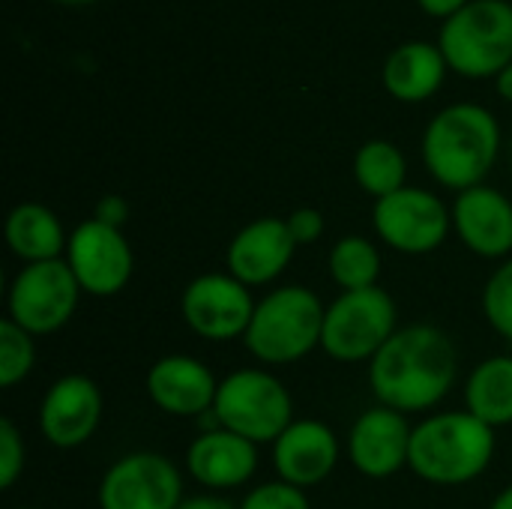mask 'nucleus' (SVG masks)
Segmentation results:
<instances>
[{"label":"nucleus","instance_id":"f257e3e1","mask_svg":"<svg viewBox=\"0 0 512 509\" xmlns=\"http://www.w3.org/2000/svg\"><path fill=\"white\" fill-rule=\"evenodd\" d=\"M459 354L453 339L432 324H411L369 360V387L378 405L399 414L435 408L456 384Z\"/></svg>","mask_w":512,"mask_h":509},{"label":"nucleus","instance_id":"f03ea898","mask_svg":"<svg viewBox=\"0 0 512 509\" xmlns=\"http://www.w3.org/2000/svg\"><path fill=\"white\" fill-rule=\"evenodd\" d=\"M423 162L429 174L456 192L474 189L495 168L501 153L498 117L477 102L441 108L423 132Z\"/></svg>","mask_w":512,"mask_h":509},{"label":"nucleus","instance_id":"7ed1b4c3","mask_svg":"<svg viewBox=\"0 0 512 509\" xmlns=\"http://www.w3.org/2000/svg\"><path fill=\"white\" fill-rule=\"evenodd\" d=\"M495 429L468 411H447L414 426L408 468L432 486H465L495 456Z\"/></svg>","mask_w":512,"mask_h":509},{"label":"nucleus","instance_id":"20e7f679","mask_svg":"<svg viewBox=\"0 0 512 509\" xmlns=\"http://www.w3.org/2000/svg\"><path fill=\"white\" fill-rule=\"evenodd\" d=\"M324 306L303 285H285L270 291L249 321L243 336L249 354L270 366H288L303 360L321 345Z\"/></svg>","mask_w":512,"mask_h":509},{"label":"nucleus","instance_id":"39448f33","mask_svg":"<svg viewBox=\"0 0 512 509\" xmlns=\"http://www.w3.org/2000/svg\"><path fill=\"white\" fill-rule=\"evenodd\" d=\"M438 48L465 78H495L512 63V3L471 0L441 21Z\"/></svg>","mask_w":512,"mask_h":509},{"label":"nucleus","instance_id":"423d86ee","mask_svg":"<svg viewBox=\"0 0 512 509\" xmlns=\"http://www.w3.org/2000/svg\"><path fill=\"white\" fill-rule=\"evenodd\" d=\"M210 414L219 429H228L252 444H276L294 423V402L276 375L264 369H237L219 381Z\"/></svg>","mask_w":512,"mask_h":509},{"label":"nucleus","instance_id":"0eeeda50","mask_svg":"<svg viewBox=\"0 0 512 509\" xmlns=\"http://www.w3.org/2000/svg\"><path fill=\"white\" fill-rule=\"evenodd\" d=\"M396 315V303L381 285L342 291L324 312L321 348L339 363L372 360L399 330Z\"/></svg>","mask_w":512,"mask_h":509},{"label":"nucleus","instance_id":"6e6552de","mask_svg":"<svg viewBox=\"0 0 512 509\" xmlns=\"http://www.w3.org/2000/svg\"><path fill=\"white\" fill-rule=\"evenodd\" d=\"M81 285L66 261H39L24 264L9 285L6 309L9 321H15L30 336H48L66 327L78 309Z\"/></svg>","mask_w":512,"mask_h":509},{"label":"nucleus","instance_id":"1a4fd4ad","mask_svg":"<svg viewBox=\"0 0 512 509\" xmlns=\"http://www.w3.org/2000/svg\"><path fill=\"white\" fill-rule=\"evenodd\" d=\"M372 225L390 249L402 255H429L447 240L453 210L429 189L405 186L375 201Z\"/></svg>","mask_w":512,"mask_h":509},{"label":"nucleus","instance_id":"9d476101","mask_svg":"<svg viewBox=\"0 0 512 509\" xmlns=\"http://www.w3.org/2000/svg\"><path fill=\"white\" fill-rule=\"evenodd\" d=\"M255 300L243 282L231 273H204L192 279L180 297V315L186 327L207 342L243 339L255 315Z\"/></svg>","mask_w":512,"mask_h":509},{"label":"nucleus","instance_id":"9b49d317","mask_svg":"<svg viewBox=\"0 0 512 509\" xmlns=\"http://www.w3.org/2000/svg\"><path fill=\"white\" fill-rule=\"evenodd\" d=\"M66 264L72 267L84 294L114 297L129 285L135 255L120 228H111L99 219H84L69 234Z\"/></svg>","mask_w":512,"mask_h":509},{"label":"nucleus","instance_id":"f8f14e48","mask_svg":"<svg viewBox=\"0 0 512 509\" xmlns=\"http://www.w3.org/2000/svg\"><path fill=\"white\" fill-rule=\"evenodd\" d=\"M183 501L180 471L159 453H129L99 483L102 509H177Z\"/></svg>","mask_w":512,"mask_h":509},{"label":"nucleus","instance_id":"ddd939ff","mask_svg":"<svg viewBox=\"0 0 512 509\" xmlns=\"http://www.w3.org/2000/svg\"><path fill=\"white\" fill-rule=\"evenodd\" d=\"M102 420V393L87 375L57 378L39 405V432L57 450L87 444Z\"/></svg>","mask_w":512,"mask_h":509},{"label":"nucleus","instance_id":"4468645a","mask_svg":"<svg viewBox=\"0 0 512 509\" xmlns=\"http://www.w3.org/2000/svg\"><path fill=\"white\" fill-rule=\"evenodd\" d=\"M411 435H414V429L408 426L405 414L384 408V405L369 408L351 426L348 459L360 474H366L372 480L393 477L396 471H402L408 465Z\"/></svg>","mask_w":512,"mask_h":509},{"label":"nucleus","instance_id":"2eb2a0df","mask_svg":"<svg viewBox=\"0 0 512 509\" xmlns=\"http://www.w3.org/2000/svg\"><path fill=\"white\" fill-rule=\"evenodd\" d=\"M294 252L297 243L288 231V222L276 216H264L234 234L225 252V264L237 282H243L246 288H258L282 276Z\"/></svg>","mask_w":512,"mask_h":509},{"label":"nucleus","instance_id":"dca6fc26","mask_svg":"<svg viewBox=\"0 0 512 509\" xmlns=\"http://www.w3.org/2000/svg\"><path fill=\"white\" fill-rule=\"evenodd\" d=\"M153 405L171 417H204L216 405L219 381L207 363L189 354H168L147 372Z\"/></svg>","mask_w":512,"mask_h":509},{"label":"nucleus","instance_id":"f3484780","mask_svg":"<svg viewBox=\"0 0 512 509\" xmlns=\"http://www.w3.org/2000/svg\"><path fill=\"white\" fill-rule=\"evenodd\" d=\"M339 462V438L321 420H294L273 444V465L279 480L312 489L324 483Z\"/></svg>","mask_w":512,"mask_h":509},{"label":"nucleus","instance_id":"a211bd4d","mask_svg":"<svg viewBox=\"0 0 512 509\" xmlns=\"http://www.w3.org/2000/svg\"><path fill=\"white\" fill-rule=\"evenodd\" d=\"M453 225L459 240L480 258H504L512 252V201L495 186H474L456 195Z\"/></svg>","mask_w":512,"mask_h":509},{"label":"nucleus","instance_id":"6ab92c4d","mask_svg":"<svg viewBox=\"0 0 512 509\" xmlns=\"http://www.w3.org/2000/svg\"><path fill=\"white\" fill-rule=\"evenodd\" d=\"M186 468L204 489H237L249 483L258 471V444L228 432L207 429L186 450Z\"/></svg>","mask_w":512,"mask_h":509},{"label":"nucleus","instance_id":"aec40b11","mask_svg":"<svg viewBox=\"0 0 512 509\" xmlns=\"http://www.w3.org/2000/svg\"><path fill=\"white\" fill-rule=\"evenodd\" d=\"M447 69L450 66L438 42L408 39L387 54L381 81L384 90L399 102H426L441 90Z\"/></svg>","mask_w":512,"mask_h":509},{"label":"nucleus","instance_id":"412c9836","mask_svg":"<svg viewBox=\"0 0 512 509\" xmlns=\"http://www.w3.org/2000/svg\"><path fill=\"white\" fill-rule=\"evenodd\" d=\"M6 243L12 255L24 264H39L57 261L60 252H66L69 237L54 210L36 201H24L12 207V213L6 216Z\"/></svg>","mask_w":512,"mask_h":509},{"label":"nucleus","instance_id":"4be33fe9","mask_svg":"<svg viewBox=\"0 0 512 509\" xmlns=\"http://www.w3.org/2000/svg\"><path fill=\"white\" fill-rule=\"evenodd\" d=\"M465 411L483 420L486 426L512 423V357L483 360L465 384Z\"/></svg>","mask_w":512,"mask_h":509},{"label":"nucleus","instance_id":"5701e85b","mask_svg":"<svg viewBox=\"0 0 512 509\" xmlns=\"http://www.w3.org/2000/svg\"><path fill=\"white\" fill-rule=\"evenodd\" d=\"M354 180L363 192L375 195V201L387 198L408 186V159L393 141L372 138L354 156Z\"/></svg>","mask_w":512,"mask_h":509},{"label":"nucleus","instance_id":"b1692460","mask_svg":"<svg viewBox=\"0 0 512 509\" xmlns=\"http://www.w3.org/2000/svg\"><path fill=\"white\" fill-rule=\"evenodd\" d=\"M330 276L342 291L375 288L381 276V252L366 237H342L330 252Z\"/></svg>","mask_w":512,"mask_h":509},{"label":"nucleus","instance_id":"393cba45","mask_svg":"<svg viewBox=\"0 0 512 509\" xmlns=\"http://www.w3.org/2000/svg\"><path fill=\"white\" fill-rule=\"evenodd\" d=\"M36 363V345L27 330H21L15 321H0V387L12 390L18 381L30 375Z\"/></svg>","mask_w":512,"mask_h":509},{"label":"nucleus","instance_id":"a878e982","mask_svg":"<svg viewBox=\"0 0 512 509\" xmlns=\"http://www.w3.org/2000/svg\"><path fill=\"white\" fill-rule=\"evenodd\" d=\"M483 312L492 330L512 342V258L489 276L483 291Z\"/></svg>","mask_w":512,"mask_h":509},{"label":"nucleus","instance_id":"bb28decb","mask_svg":"<svg viewBox=\"0 0 512 509\" xmlns=\"http://www.w3.org/2000/svg\"><path fill=\"white\" fill-rule=\"evenodd\" d=\"M240 509H312L309 507V498H306V489H297L285 480H276V483H261L255 486L246 498Z\"/></svg>","mask_w":512,"mask_h":509},{"label":"nucleus","instance_id":"cd10ccee","mask_svg":"<svg viewBox=\"0 0 512 509\" xmlns=\"http://www.w3.org/2000/svg\"><path fill=\"white\" fill-rule=\"evenodd\" d=\"M24 471V438L12 420H0V489H12Z\"/></svg>","mask_w":512,"mask_h":509},{"label":"nucleus","instance_id":"c85d7f7f","mask_svg":"<svg viewBox=\"0 0 512 509\" xmlns=\"http://www.w3.org/2000/svg\"><path fill=\"white\" fill-rule=\"evenodd\" d=\"M285 222H288V231H291V237H294L297 246L315 243V240H321V234H324V216H321L315 207H300V210H294Z\"/></svg>","mask_w":512,"mask_h":509},{"label":"nucleus","instance_id":"c756f323","mask_svg":"<svg viewBox=\"0 0 512 509\" xmlns=\"http://www.w3.org/2000/svg\"><path fill=\"white\" fill-rule=\"evenodd\" d=\"M93 219H99V222H105L111 228H123V222L129 219V204L120 195H102L96 201Z\"/></svg>","mask_w":512,"mask_h":509},{"label":"nucleus","instance_id":"7c9ffc66","mask_svg":"<svg viewBox=\"0 0 512 509\" xmlns=\"http://www.w3.org/2000/svg\"><path fill=\"white\" fill-rule=\"evenodd\" d=\"M420 3V9L426 12V15H432V18H450V15H456L462 6H468L471 0H417Z\"/></svg>","mask_w":512,"mask_h":509},{"label":"nucleus","instance_id":"2f4dec72","mask_svg":"<svg viewBox=\"0 0 512 509\" xmlns=\"http://www.w3.org/2000/svg\"><path fill=\"white\" fill-rule=\"evenodd\" d=\"M177 509H240L234 507L231 501L225 498H216V495H198V498H186Z\"/></svg>","mask_w":512,"mask_h":509},{"label":"nucleus","instance_id":"473e14b6","mask_svg":"<svg viewBox=\"0 0 512 509\" xmlns=\"http://www.w3.org/2000/svg\"><path fill=\"white\" fill-rule=\"evenodd\" d=\"M495 90H498V96H501V99L512 102V63L510 66H504V69L495 75Z\"/></svg>","mask_w":512,"mask_h":509},{"label":"nucleus","instance_id":"72a5a7b5","mask_svg":"<svg viewBox=\"0 0 512 509\" xmlns=\"http://www.w3.org/2000/svg\"><path fill=\"white\" fill-rule=\"evenodd\" d=\"M489 509H512V486H507V489L492 501V507Z\"/></svg>","mask_w":512,"mask_h":509},{"label":"nucleus","instance_id":"f704fd0d","mask_svg":"<svg viewBox=\"0 0 512 509\" xmlns=\"http://www.w3.org/2000/svg\"><path fill=\"white\" fill-rule=\"evenodd\" d=\"M57 3H66V6H87V3H99V0H57Z\"/></svg>","mask_w":512,"mask_h":509},{"label":"nucleus","instance_id":"c9c22d12","mask_svg":"<svg viewBox=\"0 0 512 509\" xmlns=\"http://www.w3.org/2000/svg\"><path fill=\"white\" fill-rule=\"evenodd\" d=\"M21 509H39V507H21Z\"/></svg>","mask_w":512,"mask_h":509},{"label":"nucleus","instance_id":"e433bc0d","mask_svg":"<svg viewBox=\"0 0 512 509\" xmlns=\"http://www.w3.org/2000/svg\"><path fill=\"white\" fill-rule=\"evenodd\" d=\"M510 159H512V144H510Z\"/></svg>","mask_w":512,"mask_h":509}]
</instances>
